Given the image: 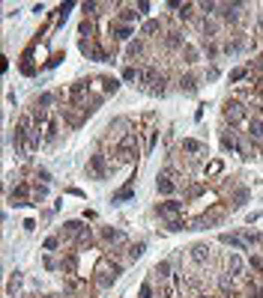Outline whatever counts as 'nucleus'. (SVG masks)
Masks as SVG:
<instances>
[{
	"mask_svg": "<svg viewBox=\"0 0 263 298\" xmlns=\"http://www.w3.org/2000/svg\"><path fill=\"white\" fill-rule=\"evenodd\" d=\"M222 116H225V122L237 125V122H243L246 116H252V110H249L246 101H240V99H228L225 107H222Z\"/></svg>",
	"mask_w": 263,
	"mask_h": 298,
	"instance_id": "obj_1",
	"label": "nucleus"
},
{
	"mask_svg": "<svg viewBox=\"0 0 263 298\" xmlns=\"http://www.w3.org/2000/svg\"><path fill=\"white\" fill-rule=\"evenodd\" d=\"M120 272H123V266H120V263H108V260H105V263L99 266V290L111 287V284L120 278Z\"/></svg>",
	"mask_w": 263,
	"mask_h": 298,
	"instance_id": "obj_2",
	"label": "nucleus"
},
{
	"mask_svg": "<svg viewBox=\"0 0 263 298\" xmlns=\"http://www.w3.org/2000/svg\"><path fill=\"white\" fill-rule=\"evenodd\" d=\"M87 170H90V176H93V179H105V176H108V170H114V164H108V158H105L102 152H96V155H90Z\"/></svg>",
	"mask_w": 263,
	"mask_h": 298,
	"instance_id": "obj_3",
	"label": "nucleus"
},
{
	"mask_svg": "<svg viewBox=\"0 0 263 298\" xmlns=\"http://www.w3.org/2000/svg\"><path fill=\"white\" fill-rule=\"evenodd\" d=\"M246 140H252L255 146H261L263 143V113H252L249 116V131H246Z\"/></svg>",
	"mask_w": 263,
	"mask_h": 298,
	"instance_id": "obj_4",
	"label": "nucleus"
},
{
	"mask_svg": "<svg viewBox=\"0 0 263 298\" xmlns=\"http://www.w3.org/2000/svg\"><path fill=\"white\" fill-rule=\"evenodd\" d=\"M222 149H225V152H240V149H243L240 131H234V125H231V128H222Z\"/></svg>",
	"mask_w": 263,
	"mask_h": 298,
	"instance_id": "obj_5",
	"label": "nucleus"
},
{
	"mask_svg": "<svg viewBox=\"0 0 263 298\" xmlns=\"http://www.w3.org/2000/svg\"><path fill=\"white\" fill-rule=\"evenodd\" d=\"M243 9H246L243 3H222V6H219V15H222L228 24H237V21L243 18Z\"/></svg>",
	"mask_w": 263,
	"mask_h": 298,
	"instance_id": "obj_6",
	"label": "nucleus"
},
{
	"mask_svg": "<svg viewBox=\"0 0 263 298\" xmlns=\"http://www.w3.org/2000/svg\"><path fill=\"white\" fill-rule=\"evenodd\" d=\"M177 185H180V179H174V176H171V173H165V170H162V173H159V179H156V191H159V194H174V191H177Z\"/></svg>",
	"mask_w": 263,
	"mask_h": 298,
	"instance_id": "obj_7",
	"label": "nucleus"
},
{
	"mask_svg": "<svg viewBox=\"0 0 263 298\" xmlns=\"http://www.w3.org/2000/svg\"><path fill=\"white\" fill-rule=\"evenodd\" d=\"M156 215H159V218H174V215H183V200H168V203H159V206H156Z\"/></svg>",
	"mask_w": 263,
	"mask_h": 298,
	"instance_id": "obj_8",
	"label": "nucleus"
},
{
	"mask_svg": "<svg viewBox=\"0 0 263 298\" xmlns=\"http://www.w3.org/2000/svg\"><path fill=\"white\" fill-rule=\"evenodd\" d=\"M201 33H204V42H213L216 33H219V24L213 18H201Z\"/></svg>",
	"mask_w": 263,
	"mask_h": 298,
	"instance_id": "obj_9",
	"label": "nucleus"
},
{
	"mask_svg": "<svg viewBox=\"0 0 263 298\" xmlns=\"http://www.w3.org/2000/svg\"><path fill=\"white\" fill-rule=\"evenodd\" d=\"M192 263L195 266H207L210 263V248L207 245H195L192 248Z\"/></svg>",
	"mask_w": 263,
	"mask_h": 298,
	"instance_id": "obj_10",
	"label": "nucleus"
},
{
	"mask_svg": "<svg viewBox=\"0 0 263 298\" xmlns=\"http://www.w3.org/2000/svg\"><path fill=\"white\" fill-rule=\"evenodd\" d=\"M180 149H183V152H192V155H198V152H204V143H201V140H195V137H183Z\"/></svg>",
	"mask_w": 263,
	"mask_h": 298,
	"instance_id": "obj_11",
	"label": "nucleus"
},
{
	"mask_svg": "<svg viewBox=\"0 0 263 298\" xmlns=\"http://www.w3.org/2000/svg\"><path fill=\"white\" fill-rule=\"evenodd\" d=\"M180 90H183L186 96L198 93V78H195V75H186V78H180Z\"/></svg>",
	"mask_w": 263,
	"mask_h": 298,
	"instance_id": "obj_12",
	"label": "nucleus"
},
{
	"mask_svg": "<svg viewBox=\"0 0 263 298\" xmlns=\"http://www.w3.org/2000/svg\"><path fill=\"white\" fill-rule=\"evenodd\" d=\"M132 197H135V185L129 182V185H126L123 191H117V194L111 197V203H126V200H132Z\"/></svg>",
	"mask_w": 263,
	"mask_h": 298,
	"instance_id": "obj_13",
	"label": "nucleus"
},
{
	"mask_svg": "<svg viewBox=\"0 0 263 298\" xmlns=\"http://www.w3.org/2000/svg\"><path fill=\"white\" fill-rule=\"evenodd\" d=\"M228 275H231V278H240V275H243V257L234 254V257L228 260Z\"/></svg>",
	"mask_w": 263,
	"mask_h": 298,
	"instance_id": "obj_14",
	"label": "nucleus"
},
{
	"mask_svg": "<svg viewBox=\"0 0 263 298\" xmlns=\"http://www.w3.org/2000/svg\"><path fill=\"white\" fill-rule=\"evenodd\" d=\"M153 278H156L159 284H165V281L171 278V263H159V266H156V272H153Z\"/></svg>",
	"mask_w": 263,
	"mask_h": 298,
	"instance_id": "obj_15",
	"label": "nucleus"
},
{
	"mask_svg": "<svg viewBox=\"0 0 263 298\" xmlns=\"http://www.w3.org/2000/svg\"><path fill=\"white\" fill-rule=\"evenodd\" d=\"M102 239H105L108 245H114V242H123V233L114 230V227H105V230H102Z\"/></svg>",
	"mask_w": 263,
	"mask_h": 298,
	"instance_id": "obj_16",
	"label": "nucleus"
},
{
	"mask_svg": "<svg viewBox=\"0 0 263 298\" xmlns=\"http://www.w3.org/2000/svg\"><path fill=\"white\" fill-rule=\"evenodd\" d=\"M126 54H129V60H138V57H144V42H141V39H135V42L129 45V51H126Z\"/></svg>",
	"mask_w": 263,
	"mask_h": 298,
	"instance_id": "obj_17",
	"label": "nucleus"
},
{
	"mask_svg": "<svg viewBox=\"0 0 263 298\" xmlns=\"http://www.w3.org/2000/svg\"><path fill=\"white\" fill-rule=\"evenodd\" d=\"M249 200V188H234V194H231V203L234 206H243Z\"/></svg>",
	"mask_w": 263,
	"mask_h": 298,
	"instance_id": "obj_18",
	"label": "nucleus"
},
{
	"mask_svg": "<svg viewBox=\"0 0 263 298\" xmlns=\"http://www.w3.org/2000/svg\"><path fill=\"white\" fill-rule=\"evenodd\" d=\"M141 75H144V72H141L138 66H126V69H123V81H141Z\"/></svg>",
	"mask_w": 263,
	"mask_h": 298,
	"instance_id": "obj_19",
	"label": "nucleus"
},
{
	"mask_svg": "<svg viewBox=\"0 0 263 298\" xmlns=\"http://www.w3.org/2000/svg\"><path fill=\"white\" fill-rule=\"evenodd\" d=\"M99 84H102V90H105V96H114V93H117V87H120V84H117L114 78H99Z\"/></svg>",
	"mask_w": 263,
	"mask_h": 298,
	"instance_id": "obj_20",
	"label": "nucleus"
},
{
	"mask_svg": "<svg viewBox=\"0 0 263 298\" xmlns=\"http://www.w3.org/2000/svg\"><path fill=\"white\" fill-rule=\"evenodd\" d=\"M159 30H162V21H147V24H144V33H141V36H156Z\"/></svg>",
	"mask_w": 263,
	"mask_h": 298,
	"instance_id": "obj_21",
	"label": "nucleus"
},
{
	"mask_svg": "<svg viewBox=\"0 0 263 298\" xmlns=\"http://www.w3.org/2000/svg\"><path fill=\"white\" fill-rule=\"evenodd\" d=\"M222 242H225V245H234V248H240V251H246V242H243L240 236H228V233H225Z\"/></svg>",
	"mask_w": 263,
	"mask_h": 298,
	"instance_id": "obj_22",
	"label": "nucleus"
},
{
	"mask_svg": "<svg viewBox=\"0 0 263 298\" xmlns=\"http://www.w3.org/2000/svg\"><path fill=\"white\" fill-rule=\"evenodd\" d=\"M249 72H252L249 66H243V69H234V72H231V84H237V81H243V78H249Z\"/></svg>",
	"mask_w": 263,
	"mask_h": 298,
	"instance_id": "obj_23",
	"label": "nucleus"
},
{
	"mask_svg": "<svg viewBox=\"0 0 263 298\" xmlns=\"http://www.w3.org/2000/svg\"><path fill=\"white\" fill-rule=\"evenodd\" d=\"M144 248H147L144 242H138V245H132V248H129V260H138V257L144 254Z\"/></svg>",
	"mask_w": 263,
	"mask_h": 298,
	"instance_id": "obj_24",
	"label": "nucleus"
},
{
	"mask_svg": "<svg viewBox=\"0 0 263 298\" xmlns=\"http://www.w3.org/2000/svg\"><path fill=\"white\" fill-rule=\"evenodd\" d=\"M129 36H132V27H129V24H120V27H117V39H129Z\"/></svg>",
	"mask_w": 263,
	"mask_h": 298,
	"instance_id": "obj_25",
	"label": "nucleus"
},
{
	"mask_svg": "<svg viewBox=\"0 0 263 298\" xmlns=\"http://www.w3.org/2000/svg\"><path fill=\"white\" fill-rule=\"evenodd\" d=\"M204 51H207V57H210V60H216V54H219V48H216L213 42H204Z\"/></svg>",
	"mask_w": 263,
	"mask_h": 298,
	"instance_id": "obj_26",
	"label": "nucleus"
},
{
	"mask_svg": "<svg viewBox=\"0 0 263 298\" xmlns=\"http://www.w3.org/2000/svg\"><path fill=\"white\" fill-rule=\"evenodd\" d=\"M198 9H201L204 15H210L213 9H219V3H198Z\"/></svg>",
	"mask_w": 263,
	"mask_h": 298,
	"instance_id": "obj_27",
	"label": "nucleus"
},
{
	"mask_svg": "<svg viewBox=\"0 0 263 298\" xmlns=\"http://www.w3.org/2000/svg\"><path fill=\"white\" fill-rule=\"evenodd\" d=\"M207 173H210V176H213V173H222V161H213V164L207 167Z\"/></svg>",
	"mask_w": 263,
	"mask_h": 298,
	"instance_id": "obj_28",
	"label": "nucleus"
},
{
	"mask_svg": "<svg viewBox=\"0 0 263 298\" xmlns=\"http://www.w3.org/2000/svg\"><path fill=\"white\" fill-rule=\"evenodd\" d=\"M54 248H57V236H51V239L45 242V251H54Z\"/></svg>",
	"mask_w": 263,
	"mask_h": 298,
	"instance_id": "obj_29",
	"label": "nucleus"
},
{
	"mask_svg": "<svg viewBox=\"0 0 263 298\" xmlns=\"http://www.w3.org/2000/svg\"><path fill=\"white\" fill-rule=\"evenodd\" d=\"M195 298H210V296H195Z\"/></svg>",
	"mask_w": 263,
	"mask_h": 298,
	"instance_id": "obj_30",
	"label": "nucleus"
},
{
	"mask_svg": "<svg viewBox=\"0 0 263 298\" xmlns=\"http://www.w3.org/2000/svg\"><path fill=\"white\" fill-rule=\"evenodd\" d=\"M255 298H263V296H261V293H258V296H255Z\"/></svg>",
	"mask_w": 263,
	"mask_h": 298,
	"instance_id": "obj_31",
	"label": "nucleus"
},
{
	"mask_svg": "<svg viewBox=\"0 0 263 298\" xmlns=\"http://www.w3.org/2000/svg\"><path fill=\"white\" fill-rule=\"evenodd\" d=\"M45 298H57V296H45Z\"/></svg>",
	"mask_w": 263,
	"mask_h": 298,
	"instance_id": "obj_32",
	"label": "nucleus"
}]
</instances>
